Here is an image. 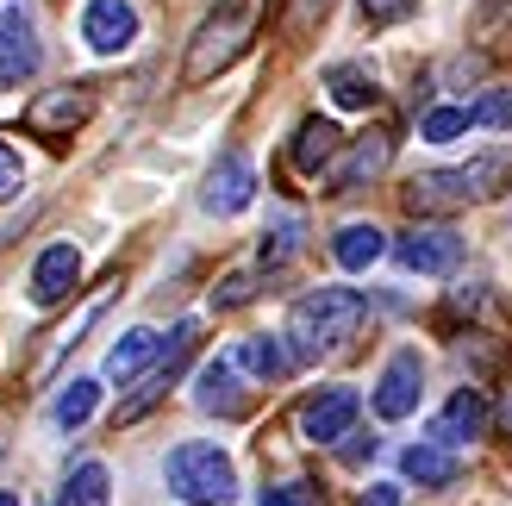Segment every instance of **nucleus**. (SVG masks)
Instances as JSON below:
<instances>
[{
  "label": "nucleus",
  "instance_id": "nucleus-1",
  "mask_svg": "<svg viewBox=\"0 0 512 506\" xmlns=\"http://www.w3.org/2000/svg\"><path fill=\"white\" fill-rule=\"evenodd\" d=\"M363 313H369V300L356 288H313L306 300H294V313H288L294 357L313 363V357H325V350H338L344 338H356Z\"/></svg>",
  "mask_w": 512,
  "mask_h": 506
},
{
  "label": "nucleus",
  "instance_id": "nucleus-2",
  "mask_svg": "<svg viewBox=\"0 0 512 506\" xmlns=\"http://www.w3.org/2000/svg\"><path fill=\"white\" fill-rule=\"evenodd\" d=\"M256 13H263V0H219L213 19L200 25L194 44H188V63H182V82H188V88L213 82L219 69H232V63L244 57V44H250V32H256Z\"/></svg>",
  "mask_w": 512,
  "mask_h": 506
},
{
  "label": "nucleus",
  "instance_id": "nucleus-3",
  "mask_svg": "<svg viewBox=\"0 0 512 506\" xmlns=\"http://www.w3.org/2000/svg\"><path fill=\"white\" fill-rule=\"evenodd\" d=\"M163 482H169L175 500H188V506H225V500L238 494L232 457H225L219 444H207V438L175 444V450H169V463H163Z\"/></svg>",
  "mask_w": 512,
  "mask_h": 506
},
{
  "label": "nucleus",
  "instance_id": "nucleus-4",
  "mask_svg": "<svg viewBox=\"0 0 512 506\" xmlns=\"http://www.w3.org/2000/svg\"><path fill=\"white\" fill-rule=\"evenodd\" d=\"M506 157H475L463 169H431L413 182V207H463V200H488L506 182Z\"/></svg>",
  "mask_w": 512,
  "mask_h": 506
},
{
  "label": "nucleus",
  "instance_id": "nucleus-5",
  "mask_svg": "<svg viewBox=\"0 0 512 506\" xmlns=\"http://www.w3.org/2000/svg\"><path fill=\"white\" fill-rule=\"evenodd\" d=\"M356 413H363L356 388H319V394L300 407V419H294V425H300V438H306V444H338V438H350Z\"/></svg>",
  "mask_w": 512,
  "mask_h": 506
},
{
  "label": "nucleus",
  "instance_id": "nucleus-6",
  "mask_svg": "<svg viewBox=\"0 0 512 506\" xmlns=\"http://www.w3.org/2000/svg\"><path fill=\"white\" fill-rule=\"evenodd\" d=\"M394 257L413 275H450L456 263H463V238H456L450 225H413V232L394 244Z\"/></svg>",
  "mask_w": 512,
  "mask_h": 506
},
{
  "label": "nucleus",
  "instance_id": "nucleus-7",
  "mask_svg": "<svg viewBox=\"0 0 512 506\" xmlns=\"http://www.w3.org/2000/svg\"><path fill=\"white\" fill-rule=\"evenodd\" d=\"M82 38H88L94 57H119V50H132L138 44V7H132V0H88Z\"/></svg>",
  "mask_w": 512,
  "mask_h": 506
},
{
  "label": "nucleus",
  "instance_id": "nucleus-8",
  "mask_svg": "<svg viewBox=\"0 0 512 506\" xmlns=\"http://www.w3.org/2000/svg\"><path fill=\"white\" fill-rule=\"evenodd\" d=\"M419 394H425L419 350H394L388 369H381V382H375V413L381 419H406V413H419Z\"/></svg>",
  "mask_w": 512,
  "mask_h": 506
},
{
  "label": "nucleus",
  "instance_id": "nucleus-9",
  "mask_svg": "<svg viewBox=\"0 0 512 506\" xmlns=\"http://www.w3.org/2000/svg\"><path fill=\"white\" fill-rule=\"evenodd\" d=\"M250 200H256V169H250L244 150H225L213 163V175H207V188H200V207L225 219V213H244Z\"/></svg>",
  "mask_w": 512,
  "mask_h": 506
},
{
  "label": "nucleus",
  "instance_id": "nucleus-10",
  "mask_svg": "<svg viewBox=\"0 0 512 506\" xmlns=\"http://www.w3.org/2000/svg\"><path fill=\"white\" fill-rule=\"evenodd\" d=\"M75 282H82V250H75V244H50V250H38L25 294H32V307H63V300L75 294Z\"/></svg>",
  "mask_w": 512,
  "mask_h": 506
},
{
  "label": "nucleus",
  "instance_id": "nucleus-11",
  "mask_svg": "<svg viewBox=\"0 0 512 506\" xmlns=\"http://www.w3.org/2000/svg\"><path fill=\"white\" fill-rule=\"evenodd\" d=\"M481 432H488V400H481L475 388H456L450 407L438 413V425H431V444L456 450V444H475Z\"/></svg>",
  "mask_w": 512,
  "mask_h": 506
},
{
  "label": "nucleus",
  "instance_id": "nucleus-12",
  "mask_svg": "<svg viewBox=\"0 0 512 506\" xmlns=\"http://www.w3.org/2000/svg\"><path fill=\"white\" fill-rule=\"evenodd\" d=\"M94 113V100L82 94V88H57V94H44V100H32V113H25V125H32L38 138H69L75 125H82Z\"/></svg>",
  "mask_w": 512,
  "mask_h": 506
},
{
  "label": "nucleus",
  "instance_id": "nucleus-13",
  "mask_svg": "<svg viewBox=\"0 0 512 506\" xmlns=\"http://www.w3.org/2000/svg\"><path fill=\"white\" fill-rule=\"evenodd\" d=\"M338 150H344V132H338V125H331V119H306L300 132H294V169H300V175H319L331 157H338Z\"/></svg>",
  "mask_w": 512,
  "mask_h": 506
},
{
  "label": "nucleus",
  "instance_id": "nucleus-14",
  "mask_svg": "<svg viewBox=\"0 0 512 506\" xmlns=\"http://www.w3.org/2000/svg\"><path fill=\"white\" fill-rule=\"evenodd\" d=\"M163 350H169V344H163L157 332H125V338L107 350V382H132V375H138L144 363H157Z\"/></svg>",
  "mask_w": 512,
  "mask_h": 506
},
{
  "label": "nucleus",
  "instance_id": "nucleus-15",
  "mask_svg": "<svg viewBox=\"0 0 512 506\" xmlns=\"http://www.w3.org/2000/svg\"><path fill=\"white\" fill-rule=\"evenodd\" d=\"M225 357H232V369L256 375V382H275V375L288 369V350H281L269 332H256V338H238L232 350H225Z\"/></svg>",
  "mask_w": 512,
  "mask_h": 506
},
{
  "label": "nucleus",
  "instance_id": "nucleus-16",
  "mask_svg": "<svg viewBox=\"0 0 512 506\" xmlns=\"http://www.w3.org/2000/svg\"><path fill=\"white\" fill-rule=\"evenodd\" d=\"M381 250H388V238H381V225H338V238H331V257H338L344 269H369L381 263Z\"/></svg>",
  "mask_w": 512,
  "mask_h": 506
},
{
  "label": "nucleus",
  "instance_id": "nucleus-17",
  "mask_svg": "<svg viewBox=\"0 0 512 506\" xmlns=\"http://www.w3.org/2000/svg\"><path fill=\"white\" fill-rule=\"evenodd\" d=\"M194 400H200L207 413H238V407H244V400H238V369H232V357H219V363L200 369Z\"/></svg>",
  "mask_w": 512,
  "mask_h": 506
},
{
  "label": "nucleus",
  "instance_id": "nucleus-18",
  "mask_svg": "<svg viewBox=\"0 0 512 506\" xmlns=\"http://www.w3.org/2000/svg\"><path fill=\"white\" fill-rule=\"evenodd\" d=\"M325 88H331V100H338L344 113L375 107V75H369L363 63H331V69H325Z\"/></svg>",
  "mask_w": 512,
  "mask_h": 506
},
{
  "label": "nucleus",
  "instance_id": "nucleus-19",
  "mask_svg": "<svg viewBox=\"0 0 512 506\" xmlns=\"http://www.w3.org/2000/svg\"><path fill=\"white\" fill-rule=\"evenodd\" d=\"M107 500H113L107 463H75L69 482H63V494H57V506H107Z\"/></svg>",
  "mask_w": 512,
  "mask_h": 506
},
{
  "label": "nucleus",
  "instance_id": "nucleus-20",
  "mask_svg": "<svg viewBox=\"0 0 512 506\" xmlns=\"http://www.w3.org/2000/svg\"><path fill=\"white\" fill-rule=\"evenodd\" d=\"M400 469L413 475L419 488H444V482H456V450H444V444H413L400 457Z\"/></svg>",
  "mask_w": 512,
  "mask_h": 506
},
{
  "label": "nucleus",
  "instance_id": "nucleus-21",
  "mask_svg": "<svg viewBox=\"0 0 512 506\" xmlns=\"http://www.w3.org/2000/svg\"><path fill=\"white\" fill-rule=\"evenodd\" d=\"M38 63H44V50H38V38H32V32L7 38V44H0V88H19V82H32V75H38Z\"/></svg>",
  "mask_w": 512,
  "mask_h": 506
},
{
  "label": "nucleus",
  "instance_id": "nucleus-22",
  "mask_svg": "<svg viewBox=\"0 0 512 506\" xmlns=\"http://www.w3.org/2000/svg\"><path fill=\"white\" fill-rule=\"evenodd\" d=\"M100 407V382H88V375H75V382L57 394V407H50V419L63 425V432H75V425H88Z\"/></svg>",
  "mask_w": 512,
  "mask_h": 506
},
{
  "label": "nucleus",
  "instance_id": "nucleus-23",
  "mask_svg": "<svg viewBox=\"0 0 512 506\" xmlns=\"http://www.w3.org/2000/svg\"><path fill=\"white\" fill-rule=\"evenodd\" d=\"M381 163H388V144H381V138H363V144L350 150V163L331 175V194H344V188H356V182H369Z\"/></svg>",
  "mask_w": 512,
  "mask_h": 506
},
{
  "label": "nucleus",
  "instance_id": "nucleus-24",
  "mask_svg": "<svg viewBox=\"0 0 512 506\" xmlns=\"http://www.w3.org/2000/svg\"><path fill=\"white\" fill-rule=\"evenodd\" d=\"M475 125V107H431L425 119H419V138L425 144H456Z\"/></svg>",
  "mask_w": 512,
  "mask_h": 506
},
{
  "label": "nucleus",
  "instance_id": "nucleus-25",
  "mask_svg": "<svg viewBox=\"0 0 512 506\" xmlns=\"http://www.w3.org/2000/svg\"><path fill=\"white\" fill-rule=\"evenodd\" d=\"M294 250H300V219H275L269 232H263V263L275 269V263H288Z\"/></svg>",
  "mask_w": 512,
  "mask_h": 506
},
{
  "label": "nucleus",
  "instance_id": "nucleus-26",
  "mask_svg": "<svg viewBox=\"0 0 512 506\" xmlns=\"http://www.w3.org/2000/svg\"><path fill=\"white\" fill-rule=\"evenodd\" d=\"M363 7V25H400L406 13H419V0H356Z\"/></svg>",
  "mask_w": 512,
  "mask_h": 506
},
{
  "label": "nucleus",
  "instance_id": "nucleus-27",
  "mask_svg": "<svg viewBox=\"0 0 512 506\" xmlns=\"http://www.w3.org/2000/svg\"><path fill=\"white\" fill-rule=\"evenodd\" d=\"M19 188H25V163H19V150L0 138V200H13Z\"/></svg>",
  "mask_w": 512,
  "mask_h": 506
},
{
  "label": "nucleus",
  "instance_id": "nucleus-28",
  "mask_svg": "<svg viewBox=\"0 0 512 506\" xmlns=\"http://www.w3.org/2000/svg\"><path fill=\"white\" fill-rule=\"evenodd\" d=\"M19 32H32V7L25 0H0V44L19 38Z\"/></svg>",
  "mask_w": 512,
  "mask_h": 506
},
{
  "label": "nucleus",
  "instance_id": "nucleus-29",
  "mask_svg": "<svg viewBox=\"0 0 512 506\" xmlns=\"http://www.w3.org/2000/svg\"><path fill=\"white\" fill-rule=\"evenodd\" d=\"M250 294H256V282H250V275H225V282L213 288V307H244Z\"/></svg>",
  "mask_w": 512,
  "mask_h": 506
},
{
  "label": "nucleus",
  "instance_id": "nucleus-30",
  "mask_svg": "<svg viewBox=\"0 0 512 506\" xmlns=\"http://www.w3.org/2000/svg\"><path fill=\"white\" fill-rule=\"evenodd\" d=\"M475 119H481V125H512V88H500L494 100H481Z\"/></svg>",
  "mask_w": 512,
  "mask_h": 506
},
{
  "label": "nucleus",
  "instance_id": "nucleus-31",
  "mask_svg": "<svg viewBox=\"0 0 512 506\" xmlns=\"http://www.w3.org/2000/svg\"><path fill=\"white\" fill-rule=\"evenodd\" d=\"M263 506H306V488H300V482H281V488H263Z\"/></svg>",
  "mask_w": 512,
  "mask_h": 506
},
{
  "label": "nucleus",
  "instance_id": "nucleus-32",
  "mask_svg": "<svg viewBox=\"0 0 512 506\" xmlns=\"http://www.w3.org/2000/svg\"><path fill=\"white\" fill-rule=\"evenodd\" d=\"M331 13V0H294V25H300V32H306V25H319Z\"/></svg>",
  "mask_w": 512,
  "mask_h": 506
},
{
  "label": "nucleus",
  "instance_id": "nucleus-33",
  "mask_svg": "<svg viewBox=\"0 0 512 506\" xmlns=\"http://www.w3.org/2000/svg\"><path fill=\"white\" fill-rule=\"evenodd\" d=\"M356 506H400V488L394 482H375V488H363V500Z\"/></svg>",
  "mask_w": 512,
  "mask_h": 506
},
{
  "label": "nucleus",
  "instance_id": "nucleus-34",
  "mask_svg": "<svg viewBox=\"0 0 512 506\" xmlns=\"http://www.w3.org/2000/svg\"><path fill=\"white\" fill-rule=\"evenodd\" d=\"M363 457H375V438H356V444H344V463H363Z\"/></svg>",
  "mask_w": 512,
  "mask_h": 506
},
{
  "label": "nucleus",
  "instance_id": "nucleus-35",
  "mask_svg": "<svg viewBox=\"0 0 512 506\" xmlns=\"http://www.w3.org/2000/svg\"><path fill=\"white\" fill-rule=\"evenodd\" d=\"M500 419H506V432H512V394H506V407H500Z\"/></svg>",
  "mask_w": 512,
  "mask_h": 506
},
{
  "label": "nucleus",
  "instance_id": "nucleus-36",
  "mask_svg": "<svg viewBox=\"0 0 512 506\" xmlns=\"http://www.w3.org/2000/svg\"><path fill=\"white\" fill-rule=\"evenodd\" d=\"M0 506H19V494H13V488H7V494H0Z\"/></svg>",
  "mask_w": 512,
  "mask_h": 506
},
{
  "label": "nucleus",
  "instance_id": "nucleus-37",
  "mask_svg": "<svg viewBox=\"0 0 512 506\" xmlns=\"http://www.w3.org/2000/svg\"><path fill=\"white\" fill-rule=\"evenodd\" d=\"M0 450H7V438H0Z\"/></svg>",
  "mask_w": 512,
  "mask_h": 506
}]
</instances>
